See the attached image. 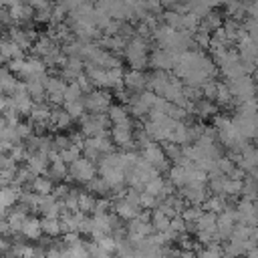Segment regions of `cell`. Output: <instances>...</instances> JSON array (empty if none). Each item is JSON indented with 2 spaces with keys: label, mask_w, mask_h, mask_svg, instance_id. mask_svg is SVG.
Here are the masks:
<instances>
[{
  "label": "cell",
  "mask_w": 258,
  "mask_h": 258,
  "mask_svg": "<svg viewBox=\"0 0 258 258\" xmlns=\"http://www.w3.org/2000/svg\"><path fill=\"white\" fill-rule=\"evenodd\" d=\"M149 40H151V38H143V36L135 34V36L127 42V46H125V50H123V56H125V60L129 62L131 69H145V67L149 64V54H147V50H149Z\"/></svg>",
  "instance_id": "cell-1"
},
{
  "label": "cell",
  "mask_w": 258,
  "mask_h": 258,
  "mask_svg": "<svg viewBox=\"0 0 258 258\" xmlns=\"http://www.w3.org/2000/svg\"><path fill=\"white\" fill-rule=\"evenodd\" d=\"M99 175V167H97V161L81 155L77 161H73L69 165V179L77 181V183H89L93 177Z\"/></svg>",
  "instance_id": "cell-2"
},
{
  "label": "cell",
  "mask_w": 258,
  "mask_h": 258,
  "mask_svg": "<svg viewBox=\"0 0 258 258\" xmlns=\"http://www.w3.org/2000/svg\"><path fill=\"white\" fill-rule=\"evenodd\" d=\"M113 121L109 117V113H89L81 119V131L87 137H97L103 133H109Z\"/></svg>",
  "instance_id": "cell-3"
},
{
  "label": "cell",
  "mask_w": 258,
  "mask_h": 258,
  "mask_svg": "<svg viewBox=\"0 0 258 258\" xmlns=\"http://www.w3.org/2000/svg\"><path fill=\"white\" fill-rule=\"evenodd\" d=\"M85 105H87L89 113H107L109 107L113 105V91L95 87L93 91H89L85 95Z\"/></svg>",
  "instance_id": "cell-4"
},
{
  "label": "cell",
  "mask_w": 258,
  "mask_h": 258,
  "mask_svg": "<svg viewBox=\"0 0 258 258\" xmlns=\"http://www.w3.org/2000/svg\"><path fill=\"white\" fill-rule=\"evenodd\" d=\"M109 135L111 139L115 141V145H119L121 149L129 151V149H135V127H133V121H125V123H113L111 129H109Z\"/></svg>",
  "instance_id": "cell-5"
},
{
  "label": "cell",
  "mask_w": 258,
  "mask_h": 258,
  "mask_svg": "<svg viewBox=\"0 0 258 258\" xmlns=\"http://www.w3.org/2000/svg\"><path fill=\"white\" fill-rule=\"evenodd\" d=\"M141 157L143 159H147L159 173H167L169 171V157H167V153H165V149H163V145H157V141H151L147 147H143L141 151Z\"/></svg>",
  "instance_id": "cell-6"
},
{
  "label": "cell",
  "mask_w": 258,
  "mask_h": 258,
  "mask_svg": "<svg viewBox=\"0 0 258 258\" xmlns=\"http://www.w3.org/2000/svg\"><path fill=\"white\" fill-rule=\"evenodd\" d=\"M228 85L238 101H246V99H252L258 95V83L250 75H240L236 79H230Z\"/></svg>",
  "instance_id": "cell-7"
},
{
  "label": "cell",
  "mask_w": 258,
  "mask_h": 258,
  "mask_svg": "<svg viewBox=\"0 0 258 258\" xmlns=\"http://www.w3.org/2000/svg\"><path fill=\"white\" fill-rule=\"evenodd\" d=\"M50 115H52V107L50 103L46 101H36L30 115H28V121L34 125L36 133H42L44 127H50Z\"/></svg>",
  "instance_id": "cell-8"
},
{
  "label": "cell",
  "mask_w": 258,
  "mask_h": 258,
  "mask_svg": "<svg viewBox=\"0 0 258 258\" xmlns=\"http://www.w3.org/2000/svg\"><path fill=\"white\" fill-rule=\"evenodd\" d=\"M69 83L62 77H48L46 79V99L52 107L64 105V91H67Z\"/></svg>",
  "instance_id": "cell-9"
},
{
  "label": "cell",
  "mask_w": 258,
  "mask_h": 258,
  "mask_svg": "<svg viewBox=\"0 0 258 258\" xmlns=\"http://www.w3.org/2000/svg\"><path fill=\"white\" fill-rule=\"evenodd\" d=\"M177 62V54L163 48V46H155L149 54V67L151 69H163V71H171Z\"/></svg>",
  "instance_id": "cell-10"
},
{
  "label": "cell",
  "mask_w": 258,
  "mask_h": 258,
  "mask_svg": "<svg viewBox=\"0 0 258 258\" xmlns=\"http://www.w3.org/2000/svg\"><path fill=\"white\" fill-rule=\"evenodd\" d=\"M236 216H238L240 224L258 226V206H256V202L248 200V198H242L236 206Z\"/></svg>",
  "instance_id": "cell-11"
},
{
  "label": "cell",
  "mask_w": 258,
  "mask_h": 258,
  "mask_svg": "<svg viewBox=\"0 0 258 258\" xmlns=\"http://www.w3.org/2000/svg\"><path fill=\"white\" fill-rule=\"evenodd\" d=\"M149 85V73H143V69H129L125 73V87L133 93L145 91Z\"/></svg>",
  "instance_id": "cell-12"
},
{
  "label": "cell",
  "mask_w": 258,
  "mask_h": 258,
  "mask_svg": "<svg viewBox=\"0 0 258 258\" xmlns=\"http://www.w3.org/2000/svg\"><path fill=\"white\" fill-rule=\"evenodd\" d=\"M173 73L171 71H163V69H153V73H149V85L147 89H151L153 93H157L159 97H163L169 81H171Z\"/></svg>",
  "instance_id": "cell-13"
},
{
  "label": "cell",
  "mask_w": 258,
  "mask_h": 258,
  "mask_svg": "<svg viewBox=\"0 0 258 258\" xmlns=\"http://www.w3.org/2000/svg\"><path fill=\"white\" fill-rule=\"evenodd\" d=\"M218 109L220 105L214 101V99H208V97H202L194 103V111L191 115H196L200 121H206V119H214V115H218Z\"/></svg>",
  "instance_id": "cell-14"
},
{
  "label": "cell",
  "mask_w": 258,
  "mask_h": 258,
  "mask_svg": "<svg viewBox=\"0 0 258 258\" xmlns=\"http://www.w3.org/2000/svg\"><path fill=\"white\" fill-rule=\"evenodd\" d=\"M20 234H22V238H24V240L38 242V240H40V236L44 234V230H42V220H38L36 216H28V218L24 220V224H22Z\"/></svg>",
  "instance_id": "cell-15"
},
{
  "label": "cell",
  "mask_w": 258,
  "mask_h": 258,
  "mask_svg": "<svg viewBox=\"0 0 258 258\" xmlns=\"http://www.w3.org/2000/svg\"><path fill=\"white\" fill-rule=\"evenodd\" d=\"M81 73H85V60L81 56H69L67 62L60 67V77L67 81H75Z\"/></svg>",
  "instance_id": "cell-16"
},
{
  "label": "cell",
  "mask_w": 258,
  "mask_h": 258,
  "mask_svg": "<svg viewBox=\"0 0 258 258\" xmlns=\"http://www.w3.org/2000/svg\"><path fill=\"white\" fill-rule=\"evenodd\" d=\"M36 175H42V173H48V167H50V157L46 153H40V151H34L26 157L24 161Z\"/></svg>",
  "instance_id": "cell-17"
},
{
  "label": "cell",
  "mask_w": 258,
  "mask_h": 258,
  "mask_svg": "<svg viewBox=\"0 0 258 258\" xmlns=\"http://www.w3.org/2000/svg\"><path fill=\"white\" fill-rule=\"evenodd\" d=\"M143 208H137V206H133L131 202H127L123 196L121 198H115V204H113V212H117L125 222H129V220H133L135 216H139V212H141Z\"/></svg>",
  "instance_id": "cell-18"
},
{
  "label": "cell",
  "mask_w": 258,
  "mask_h": 258,
  "mask_svg": "<svg viewBox=\"0 0 258 258\" xmlns=\"http://www.w3.org/2000/svg\"><path fill=\"white\" fill-rule=\"evenodd\" d=\"M73 121H75V119L71 117V113L67 111V107H62V105L52 107V115H50V127H54V129H69Z\"/></svg>",
  "instance_id": "cell-19"
},
{
  "label": "cell",
  "mask_w": 258,
  "mask_h": 258,
  "mask_svg": "<svg viewBox=\"0 0 258 258\" xmlns=\"http://www.w3.org/2000/svg\"><path fill=\"white\" fill-rule=\"evenodd\" d=\"M2 60L4 62H8V60H12V58H24V48L22 46H18L10 36H4L2 38Z\"/></svg>",
  "instance_id": "cell-20"
},
{
  "label": "cell",
  "mask_w": 258,
  "mask_h": 258,
  "mask_svg": "<svg viewBox=\"0 0 258 258\" xmlns=\"http://www.w3.org/2000/svg\"><path fill=\"white\" fill-rule=\"evenodd\" d=\"M28 187L34 189V191L40 194V196H44V194H52V191H54V179H52L48 173H42V175H36V177L30 181Z\"/></svg>",
  "instance_id": "cell-21"
},
{
  "label": "cell",
  "mask_w": 258,
  "mask_h": 258,
  "mask_svg": "<svg viewBox=\"0 0 258 258\" xmlns=\"http://www.w3.org/2000/svg\"><path fill=\"white\" fill-rule=\"evenodd\" d=\"M20 83L22 81H18V75H14L8 67L2 69V73H0V85H2V93L4 95H10L12 91H16Z\"/></svg>",
  "instance_id": "cell-22"
},
{
  "label": "cell",
  "mask_w": 258,
  "mask_h": 258,
  "mask_svg": "<svg viewBox=\"0 0 258 258\" xmlns=\"http://www.w3.org/2000/svg\"><path fill=\"white\" fill-rule=\"evenodd\" d=\"M167 179L177 187L181 189L183 185H187V171H185V165H179V163H173L167 171Z\"/></svg>",
  "instance_id": "cell-23"
},
{
  "label": "cell",
  "mask_w": 258,
  "mask_h": 258,
  "mask_svg": "<svg viewBox=\"0 0 258 258\" xmlns=\"http://www.w3.org/2000/svg\"><path fill=\"white\" fill-rule=\"evenodd\" d=\"M226 16L234 18V20H244L248 18V10H246V0H230L226 4Z\"/></svg>",
  "instance_id": "cell-24"
},
{
  "label": "cell",
  "mask_w": 258,
  "mask_h": 258,
  "mask_svg": "<svg viewBox=\"0 0 258 258\" xmlns=\"http://www.w3.org/2000/svg\"><path fill=\"white\" fill-rule=\"evenodd\" d=\"M238 52L242 58H248V60H258V42L254 38H244L242 42H238Z\"/></svg>",
  "instance_id": "cell-25"
},
{
  "label": "cell",
  "mask_w": 258,
  "mask_h": 258,
  "mask_svg": "<svg viewBox=\"0 0 258 258\" xmlns=\"http://www.w3.org/2000/svg\"><path fill=\"white\" fill-rule=\"evenodd\" d=\"M107 113H109V117H111L113 123H125V121L131 119V111L127 109L125 103H113Z\"/></svg>",
  "instance_id": "cell-26"
},
{
  "label": "cell",
  "mask_w": 258,
  "mask_h": 258,
  "mask_svg": "<svg viewBox=\"0 0 258 258\" xmlns=\"http://www.w3.org/2000/svg\"><path fill=\"white\" fill-rule=\"evenodd\" d=\"M42 230L48 238H56L58 234H62V226H60V218H52V216H42Z\"/></svg>",
  "instance_id": "cell-27"
},
{
  "label": "cell",
  "mask_w": 258,
  "mask_h": 258,
  "mask_svg": "<svg viewBox=\"0 0 258 258\" xmlns=\"http://www.w3.org/2000/svg\"><path fill=\"white\" fill-rule=\"evenodd\" d=\"M87 189H89L91 194H97V196H109V194H111V187H109V183H107V179H105L103 175L93 177V179L87 183Z\"/></svg>",
  "instance_id": "cell-28"
},
{
  "label": "cell",
  "mask_w": 258,
  "mask_h": 258,
  "mask_svg": "<svg viewBox=\"0 0 258 258\" xmlns=\"http://www.w3.org/2000/svg\"><path fill=\"white\" fill-rule=\"evenodd\" d=\"M151 224H153L155 232H165V230L169 228V224H171V218H169L165 212H161L159 208H155V210L151 212Z\"/></svg>",
  "instance_id": "cell-29"
},
{
  "label": "cell",
  "mask_w": 258,
  "mask_h": 258,
  "mask_svg": "<svg viewBox=\"0 0 258 258\" xmlns=\"http://www.w3.org/2000/svg\"><path fill=\"white\" fill-rule=\"evenodd\" d=\"M67 111L71 113V117L75 121H81L85 115H87V105H85V97L83 99H77V101H71V103H64Z\"/></svg>",
  "instance_id": "cell-30"
},
{
  "label": "cell",
  "mask_w": 258,
  "mask_h": 258,
  "mask_svg": "<svg viewBox=\"0 0 258 258\" xmlns=\"http://www.w3.org/2000/svg\"><path fill=\"white\" fill-rule=\"evenodd\" d=\"M194 42H196V48H210V42H212V30H208L206 26L200 24V28L194 32Z\"/></svg>",
  "instance_id": "cell-31"
},
{
  "label": "cell",
  "mask_w": 258,
  "mask_h": 258,
  "mask_svg": "<svg viewBox=\"0 0 258 258\" xmlns=\"http://www.w3.org/2000/svg\"><path fill=\"white\" fill-rule=\"evenodd\" d=\"M224 24V16L220 14V12H216V10H210L204 18H202V26H206L208 30H216V28H220Z\"/></svg>",
  "instance_id": "cell-32"
},
{
  "label": "cell",
  "mask_w": 258,
  "mask_h": 258,
  "mask_svg": "<svg viewBox=\"0 0 258 258\" xmlns=\"http://www.w3.org/2000/svg\"><path fill=\"white\" fill-rule=\"evenodd\" d=\"M161 18H163V22L167 24V26H171V28H183V14L181 12H177V10H165L163 14H161Z\"/></svg>",
  "instance_id": "cell-33"
},
{
  "label": "cell",
  "mask_w": 258,
  "mask_h": 258,
  "mask_svg": "<svg viewBox=\"0 0 258 258\" xmlns=\"http://www.w3.org/2000/svg\"><path fill=\"white\" fill-rule=\"evenodd\" d=\"M81 153H83V145L73 143V145H69L67 149L60 151V157H62V161H64L67 165H71L73 161H77V159L81 157Z\"/></svg>",
  "instance_id": "cell-34"
},
{
  "label": "cell",
  "mask_w": 258,
  "mask_h": 258,
  "mask_svg": "<svg viewBox=\"0 0 258 258\" xmlns=\"http://www.w3.org/2000/svg\"><path fill=\"white\" fill-rule=\"evenodd\" d=\"M95 204H97V198H95L91 191H81V196H79V210H81V212L93 214Z\"/></svg>",
  "instance_id": "cell-35"
},
{
  "label": "cell",
  "mask_w": 258,
  "mask_h": 258,
  "mask_svg": "<svg viewBox=\"0 0 258 258\" xmlns=\"http://www.w3.org/2000/svg\"><path fill=\"white\" fill-rule=\"evenodd\" d=\"M83 95H85V91L81 89V85H79L77 81H73V83H69V87H67V91H64V103L83 99Z\"/></svg>",
  "instance_id": "cell-36"
},
{
  "label": "cell",
  "mask_w": 258,
  "mask_h": 258,
  "mask_svg": "<svg viewBox=\"0 0 258 258\" xmlns=\"http://www.w3.org/2000/svg\"><path fill=\"white\" fill-rule=\"evenodd\" d=\"M204 214V206L202 204H187L185 210L181 212V216L187 220V222H198V218Z\"/></svg>",
  "instance_id": "cell-37"
},
{
  "label": "cell",
  "mask_w": 258,
  "mask_h": 258,
  "mask_svg": "<svg viewBox=\"0 0 258 258\" xmlns=\"http://www.w3.org/2000/svg\"><path fill=\"white\" fill-rule=\"evenodd\" d=\"M69 145H73L71 135H54V149H56V151H62V149H67Z\"/></svg>",
  "instance_id": "cell-38"
},
{
  "label": "cell",
  "mask_w": 258,
  "mask_h": 258,
  "mask_svg": "<svg viewBox=\"0 0 258 258\" xmlns=\"http://www.w3.org/2000/svg\"><path fill=\"white\" fill-rule=\"evenodd\" d=\"M24 62H26V58H12V60H8V62H4L14 75H18L20 77V73H22V69H24Z\"/></svg>",
  "instance_id": "cell-39"
},
{
  "label": "cell",
  "mask_w": 258,
  "mask_h": 258,
  "mask_svg": "<svg viewBox=\"0 0 258 258\" xmlns=\"http://www.w3.org/2000/svg\"><path fill=\"white\" fill-rule=\"evenodd\" d=\"M34 10H44V8H50L52 6V0H26Z\"/></svg>",
  "instance_id": "cell-40"
},
{
  "label": "cell",
  "mask_w": 258,
  "mask_h": 258,
  "mask_svg": "<svg viewBox=\"0 0 258 258\" xmlns=\"http://www.w3.org/2000/svg\"><path fill=\"white\" fill-rule=\"evenodd\" d=\"M69 191H71V187H69L67 183H58V185H54V191H52V194H54L58 200H64Z\"/></svg>",
  "instance_id": "cell-41"
},
{
  "label": "cell",
  "mask_w": 258,
  "mask_h": 258,
  "mask_svg": "<svg viewBox=\"0 0 258 258\" xmlns=\"http://www.w3.org/2000/svg\"><path fill=\"white\" fill-rule=\"evenodd\" d=\"M161 2V6L165 8V10H171V8H175V4L179 2V0H159Z\"/></svg>",
  "instance_id": "cell-42"
},
{
  "label": "cell",
  "mask_w": 258,
  "mask_h": 258,
  "mask_svg": "<svg viewBox=\"0 0 258 258\" xmlns=\"http://www.w3.org/2000/svg\"><path fill=\"white\" fill-rule=\"evenodd\" d=\"M18 2H24V0H2V6H14V4H18Z\"/></svg>",
  "instance_id": "cell-43"
},
{
  "label": "cell",
  "mask_w": 258,
  "mask_h": 258,
  "mask_svg": "<svg viewBox=\"0 0 258 258\" xmlns=\"http://www.w3.org/2000/svg\"><path fill=\"white\" fill-rule=\"evenodd\" d=\"M220 2H222V4H228V2H230V0H220Z\"/></svg>",
  "instance_id": "cell-44"
}]
</instances>
